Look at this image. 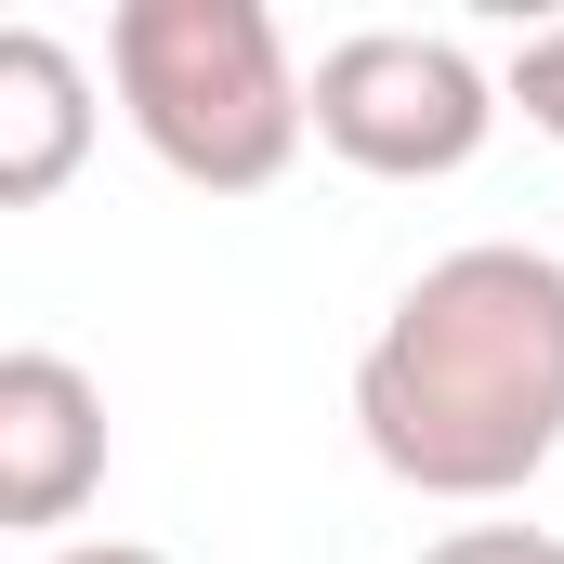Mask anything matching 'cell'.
Here are the masks:
<instances>
[{
    "mask_svg": "<svg viewBox=\"0 0 564 564\" xmlns=\"http://www.w3.org/2000/svg\"><path fill=\"white\" fill-rule=\"evenodd\" d=\"M355 433L408 499H525L564 459V263L525 237L421 263L355 355Z\"/></svg>",
    "mask_w": 564,
    "mask_h": 564,
    "instance_id": "6da1fadb",
    "label": "cell"
},
{
    "mask_svg": "<svg viewBox=\"0 0 564 564\" xmlns=\"http://www.w3.org/2000/svg\"><path fill=\"white\" fill-rule=\"evenodd\" d=\"M106 93H119L132 144L197 197H263L315 144V66L289 53L263 0H119Z\"/></svg>",
    "mask_w": 564,
    "mask_h": 564,
    "instance_id": "7a4b0ae2",
    "label": "cell"
},
{
    "mask_svg": "<svg viewBox=\"0 0 564 564\" xmlns=\"http://www.w3.org/2000/svg\"><path fill=\"white\" fill-rule=\"evenodd\" d=\"M512 119L499 66H473L446 26H355L315 53V144L368 184H446Z\"/></svg>",
    "mask_w": 564,
    "mask_h": 564,
    "instance_id": "3957f363",
    "label": "cell"
},
{
    "mask_svg": "<svg viewBox=\"0 0 564 564\" xmlns=\"http://www.w3.org/2000/svg\"><path fill=\"white\" fill-rule=\"evenodd\" d=\"M93 486H106V394H93V368L53 355V341H13L0 355V525L53 539V525L93 512Z\"/></svg>",
    "mask_w": 564,
    "mask_h": 564,
    "instance_id": "277c9868",
    "label": "cell"
},
{
    "mask_svg": "<svg viewBox=\"0 0 564 564\" xmlns=\"http://www.w3.org/2000/svg\"><path fill=\"white\" fill-rule=\"evenodd\" d=\"M106 132L93 106V66L53 40V26H0V210H40L79 184V158Z\"/></svg>",
    "mask_w": 564,
    "mask_h": 564,
    "instance_id": "5b68a950",
    "label": "cell"
},
{
    "mask_svg": "<svg viewBox=\"0 0 564 564\" xmlns=\"http://www.w3.org/2000/svg\"><path fill=\"white\" fill-rule=\"evenodd\" d=\"M499 93L525 106V132H552V144H564V26H525V40H512Z\"/></svg>",
    "mask_w": 564,
    "mask_h": 564,
    "instance_id": "8992f818",
    "label": "cell"
},
{
    "mask_svg": "<svg viewBox=\"0 0 564 564\" xmlns=\"http://www.w3.org/2000/svg\"><path fill=\"white\" fill-rule=\"evenodd\" d=\"M421 564H564V539L552 525H446Z\"/></svg>",
    "mask_w": 564,
    "mask_h": 564,
    "instance_id": "52a82bcc",
    "label": "cell"
},
{
    "mask_svg": "<svg viewBox=\"0 0 564 564\" xmlns=\"http://www.w3.org/2000/svg\"><path fill=\"white\" fill-rule=\"evenodd\" d=\"M40 564H171V552H158V539H53Z\"/></svg>",
    "mask_w": 564,
    "mask_h": 564,
    "instance_id": "ba28073f",
    "label": "cell"
}]
</instances>
